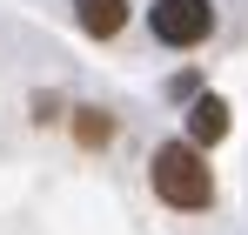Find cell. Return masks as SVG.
<instances>
[{
    "label": "cell",
    "instance_id": "cell-1",
    "mask_svg": "<svg viewBox=\"0 0 248 235\" xmlns=\"http://www.w3.org/2000/svg\"><path fill=\"white\" fill-rule=\"evenodd\" d=\"M148 182H155V195H161L168 208H208V201H215V175H208V155L195 148V141L155 148Z\"/></svg>",
    "mask_w": 248,
    "mask_h": 235
},
{
    "label": "cell",
    "instance_id": "cell-2",
    "mask_svg": "<svg viewBox=\"0 0 248 235\" xmlns=\"http://www.w3.org/2000/svg\"><path fill=\"white\" fill-rule=\"evenodd\" d=\"M148 27L161 47H202L215 34V7L208 0H155L148 7Z\"/></svg>",
    "mask_w": 248,
    "mask_h": 235
},
{
    "label": "cell",
    "instance_id": "cell-4",
    "mask_svg": "<svg viewBox=\"0 0 248 235\" xmlns=\"http://www.w3.org/2000/svg\"><path fill=\"white\" fill-rule=\"evenodd\" d=\"M228 134V108L215 101V94H195V108H188V141L195 148H215Z\"/></svg>",
    "mask_w": 248,
    "mask_h": 235
},
{
    "label": "cell",
    "instance_id": "cell-5",
    "mask_svg": "<svg viewBox=\"0 0 248 235\" xmlns=\"http://www.w3.org/2000/svg\"><path fill=\"white\" fill-rule=\"evenodd\" d=\"M74 134H81L87 148H101V141H114V121L101 115V108H81V121H74Z\"/></svg>",
    "mask_w": 248,
    "mask_h": 235
},
{
    "label": "cell",
    "instance_id": "cell-3",
    "mask_svg": "<svg viewBox=\"0 0 248 235\" xmlns=\"http://www.w3.org/2000/svg\"><path fill=\"white\" fill-rule=\"evenodd\" d=\"M74 20H81V34L114 40L127 27V0H74Z\"/></svg>",
    "mask_w": 248,
    "mask_h": 235
}]
</instances>
